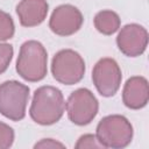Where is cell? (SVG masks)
Returning <instances> with one entry per match:
<instances>
[{"mask_svg":"<svg viewBox=\"0 0 149 149\" xmlns=\"http://www.w3.org/2000/svg\"><path fill=\"white\" fill-rule=\"evenodd\" d=\"M14 33V24L10 16L0 10V41L10 38Z\"/></svg>","mask_w":149,"mask_h":149,"instance_id":"4fadbf2b","label":"cell"},{"mask_svg":"<svg viewBox=\"0 0 149 149\" xmlns=\"http://www.w3.org/2000/svg\"><path fill=\"white\" fill-rule=\"evenodd\" d=\"M64 112V99L59 90L52 86L40 87L33 98L31 118L41 125H51L59 120Z\"/></svg>","mask_w":149,"mask_h":149,"instance_id":"6da1fadb","label":"cell"},{"mask_svg":"<svg viewBox=\"0 0 149 149\" xmlns=\"http://www.w3.org/2000/svg\"><path fill=\"white\" fill-rule=\"evenodd\" d=\"M16 70L22 78L36 81L47 73V52L43 45L36 41L22 44L16 63Z\"/></svg>","mask_w":149,"mask_h":149,"instance_id":"7a4b0ae2","label":"cell"},{"mask_svg":"<svg viewBox=\"0 0 149 149\" xmlns=\"http://www.w3.org/2000/svg\"><path fill=\"white\" fill-rule=\"evenodd\" d=\"M149 98L148 81L142 77L130 78L123 88V102L130 108L143 107Z\"/></svg>","mask_w":149,"mask_h":149,"instance_id":"30bf717a","label":"cell"},{"mask_svg":"<svg viewBox=\"0 0 149 149\" xmlns=\"http://www.w3.org/2000/svg\"><path fill=\"white\" fill-rule=\"evenodd\" d=\"M93 81L97 90L105 97L113 95L121 81V72L115 61L111 58L100 59L93 69Z\"/></svg>","mask_w":149,"mask_h":149,"instance_id":"52a82bcc","label":"cell"},{"mask_svg":"<svg viewBox=\"0 0 149 149\" xmlns=\"http://www.w3.org/2000/svg\"><path fill=\"white\" fill-rule=\"evenodd\" d=\"M94 26L100 33L109 35L118 30L120 26V19L112 10H102L95 15Z\"/></svg>","mask_w":149,"mask_h":149,"instance_id":"7c38bea8","label":"cell"},{"mask_svg":"<svg viewBox=\"0 0 149 149\" xmlns=\"http://www.w3.org/2000/svg\"><path fill=\"white\" fill-rule=\"evenodd\" d=\"M76 147L79 149V148H102L104 146L99 142L98 137H95L93 135H85V136L80 137V140L78 141Z\"/></svg>","mask_w":149,"mask_h":149,"instance_id":"2e32d148","label":"cell"},{"mask_svg":"<svg viewBox=\"0 0 149 149\" xmlns=\"http://www.w3.org/2000/svg\"><path fill=\"white\" fill-rule=\"evenodd\" d=\"M83 22L81 13L70 6L63 5L55 9L50 19V28L58 35H71L76 33Z\"/></svg>","mask_w":149,"mask_h":149,"instance_id":"ba28073f","label":"cell"},{"mask_svg":"<svg viewBox=\"0 0 149 149\" xmlns=\"http://www.w3.org/2000/svg\"><path fill=\"white\" fill-rule=\"evenodd\" d=\"M36 148H63V144L55 142L54 140H43L35 146Z\"/></svg>","mask_w":149,"mask_h":149,"instance_id":"e0dca14e","label":"cell"},{"mask_svg":"<svg viewBox=\"0 0 149 149\" xmlns=\"http://www.w3.org/2000/svg\"><path fill=\"white\" fill-rule=\"evenodd\" d=\"M84 71V61L72 50H62L52 59V74L63 84L71 85L79 81Z\"/></svg>","mask_w":149,"mask_h":149,"instance_id":"5b68a950","label":"cell"},{"mask_svg":"<svg viewBox=\"0 0 149 149\" xmlns=\"http://www.w3.org/2000/svg\"><path fill=\"white\" fill-rule=\"evenodd\" d=\"M20 22L26 27L41 23L48 12V5L44 0H22L17 6Z\"/></svg>","mask_w":149,"mask_h":149,"instance_id":"8fae6325","label":"cell"},{"mask_svg":"<svg viewBox=\"0 0 149 149\" xmlns=\"http://www.w3.org/2000/svg\"><path fill=\"white\" fill-rule=\"evenodd\" d=\"M148 34L144 28L137 24H128L121 29L118 36V45L127 56H137L147 47Z\"/></svg>","mask_w":149,"mask_h":149,"instance_id":"9c48e42d","label":"cell"},{"mask_svg":"<svg viewBox=\"0 0 149 149\" xmlns=\"http://www.w3.org/2000/svg\"><path fill=\"white\" fill-rule=\"evenodd\" d=\"M97 136L104 147L122 148L130 142L133 128L126 118L121 115H109L98 125Z\"/></svg>","mask_w":149,"mask_h":149,"instance_id":"3957f363","label":"cell"},{"mask_svg":"<svg viewBox=\"0 0 149 149\" xmlns=\"http://www.w3.org/2000/svg\"><path fill=\"white\" fill-rule=\"evenodd\" d=\"M13 56V49L8 44H0V73L3 72Z\"/></svg>","mask_w":149,"mask_h":149,"instance_id":"9a60e30c","label":"cell"},{"mask_svg":"<svg viewBox=\"0 0 149 149\" xmlns=\"http://www.w3.org/2000/svg\"><path fill=\"white\" fill-rule=\"evenodd\" d=\"M14 139V133L12 128L2 122H0V149L8 148Z\"/></svg>","mask_w":149,"mask_h":149,"instance_id":"5bb4252c","label":"cell"},{"mask_svg":"<svg viewBox=\"0 0 149 149\" xmlns=\"http://www.w3.org/2000/svg\"><path fill=\"white\" fill-rule=\"evenodd\" d=\"M29 98V88L17 81H6L0 85V112L12 120L24 116Z\"/></svg>","mask_w":149,"mask_h":149,"instance_id":"277c9868","label":"cell"},{"mask_svg":"<svg viewBox=\"0 0 149 149\" xmlns=\"http://www.w3.org/2000/svg\"><path fill=\"white\" fill-rule=\"evenodd\" d=\"M66 109L72 122L86 125L95 116L98 112V101L88 90L80 88L69 97Z\"/></svg>","mask_w":149,"mask_h":149,"instance_id":"8992f818","label":"cell"}]
</instances>
